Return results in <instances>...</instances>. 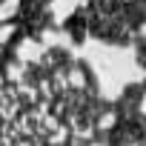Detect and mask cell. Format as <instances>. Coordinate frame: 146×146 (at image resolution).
I'll list each match as a JSON object with an SVG mask.
<instances>
[{
  "mask_svg": "<svg viewBox=\"0 0 146 146\" xmlns=\"http://www.w3.org/2000/svg\"><path fill=\"white\" fill-rule=\"evenodd\" d=\"M0 146H78V135L37 86L0 75Z\"/></svg>",
  "mask_w": 146,
  "mask_h": 146,
  "instance_id": "cell-1",
  "label": "cell"
}]
</instances>
